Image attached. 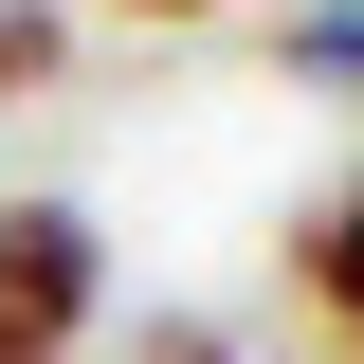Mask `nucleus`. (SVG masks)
<instances>
[{"label":"nucleus","mask_w":364,"mask_h":364,"mask_svg":"<svg viewBox=\"0 0 364 364\" xmlns=\"http://www.w3.org/2000/svg\"><path fill=\"white\" fill-rule=\"evenodd\" d=\"M91 328V219L73 200H0V364H55Z\"/></svg>","instance_id":"1"},{"label":"nucleus","mask_w":364,"mask_h":364,"mask_svg":"<svg viewBox=\"0 0 364 364\" xmlns=\"http://www.w3.org/2000/svg\"><path fill=\"white\" fill-rule=\"evenodd\" d=\"M55 73V18H37V0H0V91H37Z\"/></svg>","instance_id":"3"},{"label":"nucleus","mask_w":364,"mask_h":364,"mask_svg":"<svg viewBox=\"0 0 364 364\" xmlns=\"http://www.w3.org/2000/svg\"><path fill=\"white\" fill-rule=\"evenodd\" d=\"M310 291H328V310H364V200H328V237H310Z\"/></svg>","instance_id":"2"},{"label":"nucleus","mask_w":364,"mask_h":364,"mask_svg":"<svg viewBox=\"0 0 364 364\" xmlns=\"http://www.w3.org/2000/svg\"><path fill=\"white\" fill-rule=\"evenodd\" d=\"M128 364H237V346H219V328H146Z\"/></svg>","instance_id":"4"},{"label":"nucleus","mask_w":364,"mask_h":364,"mask_svg":"<svg viewBox=\"0 0 364 364\" xmlns=\"http://www.w3.org/2000/svg\"><path fill=\"white\" fill-rule=\"evenodd\" d=\"M146 18H219V0H146Z\"/></svg>","instance_id":"5"}]
</instances>
